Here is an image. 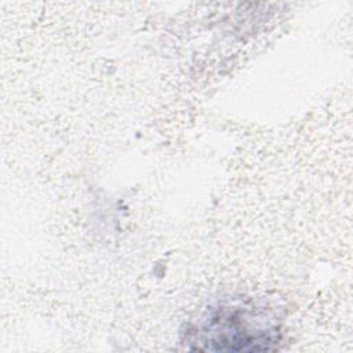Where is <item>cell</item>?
I'll use <instances>...</instances> for the list:
<instances>
[{
  "instance_id": "6da1fadb",
  "label": "cell",
  "mask_w": 353,
  "mask_h": 353,
  "mask_svg": "<svg viewBox=\"0 0 353 353\" xmlns=\"http://www.w3.org/2000/svg\"><path fill=\"white\" fill-rule=\"evenodd\" d=\"M277 310L261 299L229 298L207 309L185 331L183 342L192 350L263 352L281 338Z\"/></svg>"
}]
</instances>
